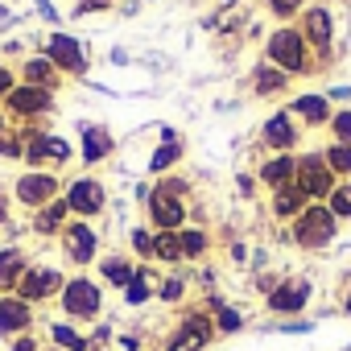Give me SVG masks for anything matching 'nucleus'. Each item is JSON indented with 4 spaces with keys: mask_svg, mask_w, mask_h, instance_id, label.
<instances>
[{
    "mask_svg": "<svg viewBox=\"0 0 351 351\" xmlns=\"http://www.w3.org/2000/svg\"><path fill=\"white\" fill-rule=\"evenodd\" d=\"M58 306L66 314V322H95L104 314V285L91 281L87 273L79 277H66L62 293H58Z\"/></svg>",
    "mask_w": 351,
    "mask_h": 351,
    "instance_id": "f257e3e1",
    "label": "nucleus"
},
{
    "mask_svg": "<svg viewBox=\"0 0 351 351\" xmlns=\"http://www.w3.org/2000/svg\"><path fill=\"white\" fill-rule=\"evenodd\" d=\"M335 232H339V219L330 215V207H326V203H310V207L293 219V244H298V248H306V252L326 248V244L335 240Z\"/></svg>",
    "mask_w": 351,
    "mask_h": 351,
    "instance_id": "f03ea898",
    "label": "nucleus"
},
{
    "mask_svg": "<svg viewBox=\"0 0 351 351\" xmlns=\"http://www.w3.org/2000/svg\"><path fill=\"white\" fill-rule=\"evenodd\" d=\"M265 50H269V62H273L277 71H285V75H306V71H310V58H306V38H302V29H289V25L273 29Z\"/></svg>",
    "mask_w": 351,
    "mask_h": 351,
    "instance_id": "7ed1b4c3",
    "label": "nucleus"
},
{
    "mask_svg": "<svg viewBox=\"0 0 351 351\" xmlns=\"http://www.w3.org/2000/svg\"><path fill=\"white\" fill-rule=\"evenodd\" d=\"M293 186L306 195V203H326V199H330V191H335L339 182H335V173H330V165H326V157H322V153H306V157H298Z\"/></svg>",
    "mask_w": 351,
    "mask_h": 351,
    "instance_id": "20e7f679",
    "label": "nucleus"
},
{
    "mask_svg": "<svg viewBox=\"0 0 351 351\" xmlns=\"http://www.w3.org/2000/svg\"><path fill=\"white\" fill-rule=\"evenodd\" d=\"M215 339V322H211V310H186L178 318V330L169 335V343L161 351H207Z\"/></svg>",
    "mask_w": 351,
    "mask_h": 351,
    "instance_id": "39448f33",
    "label": "nucleus"
},
{
    "mask_svg": "<svg viewBox=\"0 0 351 351\" xmlns=\"http://www.w3.org/2000/svg\"><path fill=\"white\" fill-rule=\"evenodd\" d=\"M62 285H66L62 269H54V265H29V269H25V277H21V285H17V298H21V302H29V306H38V302L58 298V293H62Z\"/></svg>",
    "mask_w": 351,
    "mask_h": 351,
    "instance_id": "423d86ee",
    "label": "nucleus"
},
{
    "mask_svg": "<svg viewBox=\"0 0 351 351\" xmlns=\"http://www.w3.org/2000/svg\"><path fill=\"white\" fill-rule=\"evenodd\" d=\"M66 207H71V215H79V219H95L104 207H108V191H104V182L99 178H75L71 186H66Z\"/></svg>",
    "mask_w": 351,
    "mask_h": 351,
    "instance_id": "0eeeda50",
    "label": "nucleus"
},
{
    "mask_svg": "<svg viewBox=\"0 0 351 351\" xmlns=\"http://www.w3.org/2000/svg\"><path fill=\"white\" fill-rule=\"evenodd\" d=\"M13 195H17V203H21V207L42 211L46 203H54V199H58V178H54V173H46V169H29V173H21V178H17Z\"/></svg>",
    "mask_w": 351,
    "mask_h": 351,
    "instance_id": "6e6552de",
    "label": "nucleus"
},
{
    "mask_svg": "<svg viewBox=\"0 0 351 351\" xmlns=\"http://www.w3.org/2000/svg\"><path fill=\"white\" fill-rule=\"evenodd\" d=\"M62 252L71 265H91L99 256V232L87 223V219H75L62 228Z\"/></svg>",
    "mask_w": 351,
    "mask_h": 351,
    "instance_id": "1a4fd4ad",
    "label": "nucleus"
},
{
    "mask_svg": "<svg viewBox=\"0 0 351 351\" xmlns=\"http://www.w3.org/2000/svg\"><path fill=\"white\" fill-rule=\"evenodd\" d=\"M310 293H314V289H310L306 277H281L277 289L265 298V306H269V314H285V318H289V314H302V310L310 306Z\"/></svg>",
    "mask_w": 351,
    "mask_h": 351,
    "instance_id": "9d476101",
    "label": "nucleus"
},
{
    "mask_svg": "<svg viewBox=\"0 0 351 351\" xmlns=\"http://www.w3.org/2000/svg\"><path fill=\"white\" fill-rule=\"evenodd\" d=\"M25 161L29 165H66L71 161V145L62 141V136H54V132H38V128H29L25 132Z\"/></svg>",
    "mask_w": 351,
    "mask_h": 351,
    "instance_id": "9b49d317",
    "label": "nucleus"
},
{
    "mask_svg": "<svg viewBox=\"0 0 351 351\" xmlns=\"http://www.w3.org/2000/svg\"><path fill=\"white\" fill-rule=\"evenodd\" d=\"M149 219H153L157 232H178L186 223V199H178V195H169V191L157 186L153 199H149Z\"/></svg>",
    "mask_w": 351,
    "mask_h": 351,
    "instance_id": "f8f14e48",
    "label": "nucleus"
},
{
    "mask_svg": "<svg viewBox=\"0 0 351 351\" xmlns=\"http://www.w3.org/2000/svg\"><path fill=\"white\" fill-rule=\"evenodd\" d=\"M29 326H34V306L29 302H21L17 293H5L0 298V339H21V335H29Z\"/></svg>",
    "mask_w": 351,
    "mask_h": 351,
    "instance_id": "ddd939ff",
    "label": "nucleus"
},
{
    "mask_svg": "<svg viewBox=\"0 0 351 351\" xmlns=\"http://www.w3.org/2000/svg\"><path fill=\"white\" fill-rule=\"evenodd\" d=\"M46 58L58 66V75H83V66H87L83 46H79L71 34H50V42H46Z\"/></svg>",
    "mask_w": 351,
    "mask_h": 351,
    "instance_id": "4468645a",
    "label": "nucleus"
},
{
    "mask_svg": "<svg viewBox=\"0 0 351 351\" xmlns=\"http://www.w3.org/2000/svg\"><path fill=\"white\" fill-rule=\"evenodd\" d=\"M302 38H306V46H314L322 58L330 54V42H335V34H330V13L326 9H306L302 13Z\"/></svg>",
    "mask_w": 351,
    "mask_h": 351,
    "instance_id": "2eb2a0df",
    "label": "nucleus"
},
{
    "mask_svg": "<svg viewBox=\"0 0 351 351\" xmlns=\"http://www.w3.org/2000/svg\"><path fill=\"white\" fill-rule=\"evenodd\" d=\"M5 104H9V112H13V116H46V112L54 108L50 91H42V87H29V83H25V87H13Z\"/></svg>",
    "mask_w": 351,
    "mask_h": 351,
    "instance_id": "dca6fc26",
    "label": "nucleus"
},
{
    "mask_svg": "<svg viewBox=\"0 0 351 351\" xmlns=\"http://www.w3.org/2000/svg\"><path fill=\"white\" fill-rule=\"evenodd\" d=\"M298 124H293V112H273L269 120H265V145L269 149H277V153H289L293 145H298Z\"/></svg>",
    "mask_w": 351,
    "mask_h": 351,
    "instance_id": "f3484780",
    "label": "nucleus"
},
{
    "mask_svg": "<svg viewBox=\"0 0 351 351\" xmlns=\"http://www.w3.org/2000/svg\"><path fill=\"white\" fill-rule=\"evenodd\" d=\"M79 132H83V141H79V153H83V161H87V165L104 161V157L112 153V145H116V141H112V132H108V128H99V124H83Z\"/></svg>",
    "mask_w": 351,
    "mask_h": 351,
    "instance_id": "a211bd4d",
    "label": "nucleus"
},
{
    "mask_svg": "<svg viewBox=\"0 0 351 351\" xmlns=\"http://www.w3.org/2000/svg\"><path fill=\"white\" fill-rule=\"evenodd\" d=\"M293 173H298V157H293V153H273V157L261 165V182L277 191V186H289V182H293Z\"/></svg>",
    "mask_w": 351,
    "mask_h": 351,
    "instance_id": "6ab92c4d",
    "label": "nucleus"
},
{
    "mask_svg": "<svg viewBox=\"0 0 351 351\" xmlns=\"http://www.w3.org/2000/svg\"><path fill=\"white\" fill-rule=\"evenodd\" d=\"M25 269H29V265H25V252H21V248H5V252H0V298H5V293H17Z\"/></svg>",
    "mask_w": 351,
    "mask_h": 351,
    "instance_id": "aec40b11",
    "label": "nucleus"
},
{
    "mask_svg": "<svg viewBox=\"0 0 351 351\" xmlns=\"http://www.w3.org/2000/svg\"><path fill=\"white\" fill-rule=\"evenodd\" d=\"M21 75H25V83L29 87H42V91H54L58 83H62V75H58V66L46 58V54H38V58H29L25 66H21Z\"/></svg>",
    "mask_w": 351,
    "mask_h": 351,
    "instance_id": "412c9836",
    "label": "nucleus"
},
{
    "mask_svg": "<svg viewBox=\"0 0 351 351\" xmlns=\"http://www.w3.org/2000/svg\"><path fill=\"white\" fill-rule=\"evenodd\" d=\"M66 215H71V207H66V199L58 195L54 203H46V207L34 215V232H38V236H54V232L62 236V228H66Z\"/></svg>",
    "mask_w": 351,
    "mask_h": 351,
    "instance_id": "4be33fe9",
    "label": "nucleus"
},
{
    "mask_svg": "<svg viewBox=\"0 0 351 351\" xmlns=\"http://www.w3.org/2000/svg\"><path fill=\"white\" fill-rule=\"evenodd\" d=\"M293 116H302L310 128H318V124H330V99L326 95H298L293 99Z\"/></svg>",
    "mask_w": 351,
    "mask_h": 351,
    "instance_id": "5701e85b",
    "label": "nucleus"
},
{
    "mask_svg": "<svg viewBox=\"0 0 351 351\" xmlns=\"http://www.w3.org/2000/svg\"><path fill=\"white\" fill-rule=\"evenodd\" d=\"M306 207H310V203H306V195H302L293 182L273 191V215H277V219H298Z\"/></svg>",
    "mask_w": 351,
    "mask_h": 351,
    "instance_id": "b1692460",
    "label": "nucleus"
},
{
    "mask_svg": "<svg viewBox=\"0 0 351 351\" xmlns=\"http://www.w3.org/2000/svg\"><path fill=\"white\" fill-rule=\"evenodd\" d=\"M153 285H157V273H153L149 265H136V277H132V281H128V289L120 293V298H124V306H132V310H136V306H145V302L153 298Z\"/></svg>",
    "mask_w": 351,
    "mask_h": 351,
    "instance_id": "393cba45",
    "label": "nucleus"
},
{
    "mask_svg": "<svg viewBox=\"0 0 351 351\" xmlns=\"http://www.w3.org/2000/svg\"><path fill=\"white\" fill-rule=\"evenodd\" d=\"M99 277L124 293V289H128V281L136 277V265H132L128 256H104V261H99Z\"/></svg>",
    "mask_w": 351,
    "mask_h": 351,
    "instance_id": "a878e982",
    "label": "nucleus"
},
{
    "mask_svg": "<svg viewBox=\"0 0 351 351\" xmlns=\"http://www.w3.org/2000/svg\"><path fill=\"white\" fill-rule=\"evenodd\" d=\"M50 347H58V351H91L87 335H79L75 322H50Z\"/></svg>",
    "mask_w": 351,
    "mask_h": 351,
    "instance_id": "bb28decb",
    "label": "nucleus"
},
{
    "mask_svg": "<svg viewBox=\"0 0 351 351\" xmlns=\"http://www.w3.org/2000/svg\"><path fill=\"white\" fill-rule=\"evenodd\" d=\"M285 87H289V75L285 71H277L273 62L256 66V75H252V91L256 95H273V91H285Z\"/></svg>",
    "mask_w": 351,
    "mask_h": 351,
    "instance_id": "cd10ccee",
    "label": "nucleus"
},
{
    "mask_svg": "<svg viewBox=\"0 0 351 351\" xmlns=\"http://www.w3.org/2000/svg\"><path fill=\"white\" fill-rule=\"evenodd\" d=\"M153 261H161V265H178L182 261L178 232H153Z\"/></svg>",
    "mask_w": 351,
    "mask_h": 351,
    "instance_id": "c85d7f7f",
    "label": "nucleus"
},
{
    "mask_svg": "<svg viewBox=\"0 0 351 351\" xmlns=\"http://www.w3.org/2000/svg\"><path fill=\"white\" fill-rule=\"evenodd\" d=\"M211 322H215V335H240L244 330V314L236 306H228V302L211 310Z\"/></svg>",
    "mask_w": 351,
    "mask_h": 351,
    "instance_id": "c756f323",
    "label": "nucleus"
},
{
    "mask_svg": "<svg viewBox=\"0 0 351 351\" xmlns=\"http://www.w3.org/2000/svg\"><path fill=\"white\" fill-rule=\"evenodd\" d=\"M178 240H182V256H186V261H199V256L207 252V244H211L203 228H186V232H178Z\"/></svg>",
    "mask_w": 351,
    "mask_h": 351,
    "instance_id": "7c9ffc66",
    "label": "nucleus"
},
{
    "mask_svg": "<svg viewBox=\"0 0 351 351\" xmlns=\"http://www.w3.org/2000/svg\"><path fill=\"white\" fill-rule=\"evenodd\" d=\"M322 157H326V165H330L335 178H339V173H347V178H351V145H330V149H322Z\"/></svg>",
    "mask_w": 351,
    "mask_h": 351,
    "instance_id": "2f4dec72",
    "label": "nucleus"
},
{
    "mask_svg": "<svg viewBox=\"0 0 351 351\" xmlns=\"http://www.w3.org/2000/svg\"><path fill=\"white\" fill-rule=\"evenodd\" d=\"M326 207H330V215H335V219H351V182H339V186L330 191Z\"/></svg>",
    "mask_w": 351,
    "mask_h": 351,
    "instance_id": "473e14b6",
    "label": "nucleus"
},
{
    "mask_svg": "<svg viewBox=\"0 0 351 351\" xmlns=\"http://www.w3.org/2000/svg\"><path fill=\"white\" fill-rule=\"evenodd\" d=\"M157 298H161V302H169V306H173V302H182V298H186V277H182V273L165 277V281L157 285Z\"/></svg>",
    "mask_w": 351,
    "mask_h": 351,
    "instance_id": "72a5a7b5",
    "label": "nucleus"
},
{
    "mask_svg": "<svg viewBox=\"0 0 351 351\" xmlns=\"http://www.w3.org/2000/svg\"><path fill=\"white\" fill-rule=\"evenodd\" d=\"M182 153H186V149H182L178 141H165V145H161V149L153 153V161H149V169H157V173H161V169H169L173 161H178Z\"/></svg>",
    "mask_w": 351,
    "mask_h": 351,
    "instance_id": "f704fd0d",
    "label": "nucleus"
},
{
    "mask_svg": "<svg viewBox=\"0 0 351 351\" xmlns=\"http://www.w3.org/2000/svg\"><path fill=\"white\" fill-rule=\"evenodd\" d=\"M132 252L141 261H153V232L149 228H132Z\"/></svg>",
    "mask_w": 351,
    "mask_h": 351,
    "instance_id": "c9c22d12",
    "label": "nucleus"
},
{
    "mask_svg": "<svg viewBox=\"0 0 351 351\" xmlns=\"http://www.w3.org/2000/svg\"><path fill=\"white\" fill-rule=\"evenodd\" d=\"M330 132H335V145H351V112H335Z\"/></svg>",
    "mask_w": 351,
    "mask_h": 351,
    "instance_id": "e433bc0d",
    "label": "nucleus"
},
{
    "mask_svg": "<svg viewBox=\"0 0 351 351\" xmlns=\"http://www.w3.org/2000/svg\"><path fill=\"white\" fill-rule=\"evenodd\" d=\"M269 9H273L277 17H285V21H289L293 13H302V0H269Z\"/></svg>",
    "mask_w": 351,
    "mask_h": 351,
    "instance_id": "4c0bfd02",
    "label": "nucleus"
},
{
    "mask_svg": "<svg viewBox=\"0 0 351 351\" xmlns=\"http://www.w3.org/2000/svg\"><path fill=\"white\" fill-rule=\"evenodd\" d=\"M9 351H42V347H38V339H34V335H21V339H13V343H9Z\"/></svg>",
    "mask_w": 351,
    "mask_h": 351,
    "instance_id": "58836bf2",
    "label": "nucleus"
},
{
    "mask_svg": "<svg viewBox=\"0 0 351 351\" xmlns=\"http://www.w3.org/2000/svg\"><path fill=\"white\" fill-rule=\"evenodd\" d=\"M9 91H13V71L0 66V99H9Z\"/></svg>",
    "mask_w": 351,
    "mask_h": 351,
    "instance_id": "ea45409f",
    "label": "nucleus"
},
{
    "mask_svg": "<svg viewBox=\"0 0 351 351\" xmlns=\"http://www.w3.org/2000/svg\"><path fill=\"white\" fill-rule=\"evenodd\" d=\"M343 310H347V318H351V289L343 293Z\"/></svg>",
    "mask_w": 351,
    "mask_h": 351,
    "instance_id": "a19ab883",
    "label": "nucleus"
},
{
    "mask_svg": "<svg viewBox=\"0 0 351 351\" xmlns=\"http://www.w3.org/2000/svg\"><path fill=\"white\" fill-rule=\"evenodd\" d=\"M83 5H108V0H83Z\"/></svg>",
    "mask_w": 351,
    "mask_h": 351,
    "instance_id": "79ce46f5",
    "label": "nucleus"
},
{
    "mask_svg": "<svg viewBox=\"0 0 351 351\" xmlns=\"http://www.w3.org/2000/svg\"><path fill=\"white\" fill-rule=\"evenodd\" d=\"M0 132H9V128H5V116H0Z\"/></svg>",
    "mask_w": 351,
    "mask_h": 351,
    "instance_id": "37998d69",
    "label": "nucleus"
},
{
    "mask_svg": "<svg viewBox=\"0 0 351 351\" xmlns=\"http://www.w3.org/2000/svg\"><path fill=\"white\" fill-rule=\"evenodd\" d=\"M50 351H58V347H50Z\"/></svg>",
    "mask_w": 351,
    "mask_h": 351,
    "instance_id": "c03bdc74",
    "label": "nucleus"
}]
</instances>
